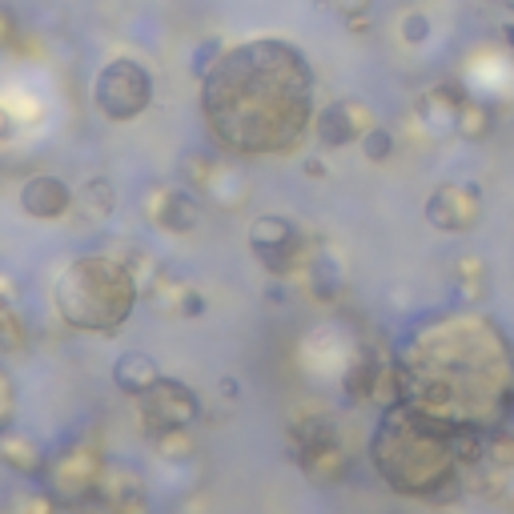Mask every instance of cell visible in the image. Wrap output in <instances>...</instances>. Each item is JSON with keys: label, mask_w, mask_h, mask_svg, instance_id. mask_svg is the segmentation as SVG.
<instances>
[{"label": "cell", "mask_w": 514, "mask_h": 514, "mask_svg": "<svg viewBox=\"0 0 514 514\" xmlns=\"http://www.w3.org/2000/svg\"><path fill=\"white\" fill-rule=\"evenodd\" d=\"M334 434H338V426H334V418H326V414H306V418H294V422H290V442H294V450L314 446V442H326V438H334Z\"/></svg>", "instance_id": "obj_19"}, {"label": "cell", "mask_w": 514, "mask_h": 514, "mask_svg": "<svg viewBox=\"0 0 514 514\" xmlns=\"http://www.w3.org/2000/svg\"><path fill=\"white\" fill-rule=\"evenodd\" d=\"M161 378H165V374H161L157 358L145 354V350H129V354H121V358L113 362V386H117L121 394H129V398L149 394Z\"/></svg>", "instance_id": "obj_15"}, {"label": "cell", "mask_w": 514, "mask_h": 514, "mask_svg": "<svg viewBox=\"0 0 514 514\" xmlns=\"http://www.w3.org/2000/svg\"><path fill=\"white\" fill-rule=\"evenodd\" d=\"M450 418H438L422 406H394L382 414V426L370 442V462L394 494L426 498L434 506L462 498V466L450 446Z\"/></svg>", "instance_id": "obj_2"}, {"label": "cell", "mask_w": 514, "mask_h": 514, "mask_svg": "<svg viewBox=\"0 0 514 514\" xmlns=\"http://www.w3.org/2000/svg\"><path fill=\"white\" fill-rule=\"evenodd\" d=\"M201 117L229 153H290L314 125V69L282 37L221 49L201 69Z\"/></svg>", "instance_id": "obj_1"}, {"label": "cell", "mask_w": 514, "mask_h": 514, "mask_svg": "<svg viewBox=\"0 0 514 514\" xmlns=\"http://www.w3.org/2000/svg\"><path fill=\"white\" fill-rule=\"evenodd\" d=\"M101 502H105L109 514H153L145 478H141L133 466H113V470H105Z\"/></svg>", "instance_id": "obj_11"}, {"label": "cell", "mask_w": 514, "mask_h": 514, "mask_svg": "<svg viewBox=\"0 0 514 514\" xmlns=\"http://www.w3.org/2000/svg\"><path fill=\"white\" fill-rule=\"evenodd\" d=\"M145 213H149V221H153L157 229H165V233H193V229L201 225V209H197L193 193H185V189H157V193L149 197Z\"/></svg>", "instance_id": "obj_13"}, {"label": "cell", "mask_w": 514, "mask_h": 514, "mask_svg": "<svg viewBox=\"0 0 514 514\" xmlns=\"http://www.w3.org/2000/svg\"><path fill=\"white\" fill-rule=\"evenodd\" d=\"M454 129L466 137V141H482L486 133H490V113L482 109V105H474V101H466L458 113H454Z\"/></svg>", "instance_id": "obj_23"}, {"label": "cell", "mask_w": 514, "mask_h": 514, "mask_svg": "<svg viewBox=\"0 0 514 514\" xmlns=\"http://www.w3.org/2000/svg\"><path fill=\"white\" fill-rule=\"evenodd\" d=\"M0 462H5L13 474H21V478H45L49 474L45 446L33 434H21L13 426H5V434H0Z\"/></svg>", "instance_id": "obj_14"}, {"label": "cell", "mask_w": 514, "mask_h": 514, "mask_svg": "<svg viewBox=\"0 0 514 514\" xmlns=\"http://www.w3.org/2000/svg\"><path fill=\"white\" fill-rule=\"evenodd\" d=\"M386 358L378 354H362L354 358V366L346 370V398L350 402H370L374 398V386H378V370H382Z\"/></svg>", "instance_id": "obj_17"}, {"label": "cell", "mask_w": 514, "mask_h": 514, "mask_svg": "<svg viewBox=\"0 0 514 514\" xmlns=\"http://www.w3.org/2000/svg\"><path fill=\"white\" fill-rule=\"evenodd\" d=\"M486 462H494V466H502V470H510V466H514V438H510L502 426H498V430H490Z\"/></svg>", "instance_id": "obj_26"}, {"label": "cell", "mask_w": 514, "mask_h": 514, "mask_svg": "<svg viewBox=\"0 0 514 514\" xmlns=\"http://www.w3.org/2000/svg\"><path fill=\"white\" fill-rule=\"evenodd\" d=\"M57 314L85 334H113L137 306V278L109 253H85L57 278Z\"/></svg>", "instance_id": "obj_3"}, {"label": "cell", "mask_w": 514, "mask_h": 514, "mask_svg": "<svg viewBox=\"0 0 514 514\" xmlns=\"http://www.w3.org/2000/svg\"><path fill=\"white\" fill-rule=\"evenodd\" d=\"M450 278H454V290L462 302H478L486 298V262L474 253H462L458 262L450 266Z\"/></svg>", "instance_id": "obj_16"}, {"label": "cell", "mask_w": 514, "mask_h": 514, "mask_svg": "<svg viewBox=\"0 0 514 514\" xmlns=\"http://www.w3.org/2000/svg\"><path fill=\"white\" fill-rule=\"evenodd\" d=\"M482 217V197L474 185H438L426 201V221L442 233H466Z\"/></svg>", "instance_id": "obj_8"}, {"label": "cell", "mask_w": 514, "mask_h": 514, "mask_svg": "<svg viewBox=\"0 0 514 514\" xmlns=\"http://www.w3.org/2000/svg\"><path fill=\"white\" fill-rule=\"evenodd\" d=\"M0 422H5V426L17 422V382H13L9 370L0 374Z\"/></svg>", "instance_id": "obj_27"}, {"label": "cell", "mask_w": 514, "mask_h": 514, "mask_svg": "<svg viewBox=\"0 0 514 514\" xmlns=\"http://www.w3.org/2000/svg\"><path fill=\"white\" fill-rule=\"evenodd\" d=\"M0 338H5L9 354H21L29 346V330H25V322H21V314L9 298H5V306H0Z\"/></svg>", "instance_id": "obj_22"}, {"label": "cell", "mask_w": 514, "mask_h": 514, "mask_svg": "<svg viewBox=\"0 0 514 514\" xmlns=\"http://www.w3.org/2000/svg\"><path fill=\"white\" fill-rule=\"evenodd\" d=\"M294 458H298V466L306 470V478L314 486H338L350 474V454H346V446H342L338 434L326 438V442H314V446L294 450Z\"/></svg>", "instance_id": "obj_12"}, {"label": "cell", "mask_w": 514, "mask_h": 514, "mask_svg": "<svg viewBox=\"0 0 514 514\" xmlns=\"http://www.w3.org/2000/svg\"><path fill=\"white\" fill-rule=\"evenodd\" d=\"M506 45H514V25H506Z\"/></svg>", "instance_id": "obj_32"}, {"label": "cell", "mask_w": 514, "mask_h": 514, "mask_svg": "<svg viewBox=\"0 0 514 514\" xmlns=\"http://www.w3.org/2000/svg\"><path fill=\"white\" fill-rule=\"evenodd\" d=\"M217 390H221V398H237V394H241V382H237L233 374H225V378L217 382Z\"/></svg>", "instance_id": "obj_30"}, {"label": "cell", "mask_w": 514, "mask_h": 514, "mask_svg": "<svg viewBox=\"0 0 514 514\" xmlns=\"http://www.w3.org/2000/svg\"><path fill=\"white\" fill-rule=\"evenodd\" d=\"M93 105L101 109V117L109 121H137L149 105H153V77L141 61L133 57H117L97 73L93 85Z\"/></svg>", "instance_id": "obj_4"}, {"label": "cell", "mask_w": 514, "mask_h": 514, "mask_svg": "<svg viewBox=\"0 0 514 514\" xmlns=\"http://www.w3.org/2000/svg\"><path fill=\"white\" fill-rule=\"evenodd\" d=\"M197 418H201V402L177 378H161L149 394L137 398V422L149 438H157L161 430H189Z\"/></svg>", "instance_id": "obj_7"}, {"label": "cell", "mask_w": 514, "mask_h": 514, "mask_svg": "<svg viewBox=\"0 0 514 514\" xmlns=\"http://www.w3.org/2000/svg\"><path fill=\"white\" fill-rule=\"evenodd\" d=\"M173 314H177V318H201V314H205V298H201V290L181 286V290H177V306H173Z\"/></svg>", "instance_id": "obj_28"}, {"label": "cell", "mask_w": 514, "mask_h": 514, "mask_svg": "<svg viewBox=\"0 0 514 514\" xmlns=\"http://www.w3.org/2000/svg\"><path fill=\"white\" fill-rule=\"evenodd\" d=\"M49 490L65 502V506H89V502H101V482H105V458L97 446L89 442H77L69 450H61L53 462H49Z\"/></svg>", "instance_id": "obj_5"}, {"label": "cell", "mask_w": 514, "mask_h": 514, "mask_svg": "<svg viewBox=\"0 0 514 514\" xmlns=\"http://www.w3.org/2000/svg\"><path fill=\"white\" fill-rule=\"evenodd\" d=\"M426 37H430V21L422 13H406L402 17V41L406 45H422Z\"/></svg>", "instance_id": "obj_29"}, {"label": "cell", "mask_w": 514, "mask_h": 514, "mask_svg": "<svg viewBox=\"0 0 514 514\" xmlns=\"http://www.w3.org/2000/svg\"><path fill=\"white\" fill-rule=\"evenodd\" d=\"M81 213L89 221H105L113 213V185L105 177H93L85 189H81Z\"/></svg>", "instance_id": "obj_20"}, {"label": "cell", "mask_w": 514, "mask_h": 514, "mask_svg": "<svg viewBox=\"0 0 514 514\" xmlns=\"http://www.w3.org/2000/svg\"><path fill=\"white\" fill-rule=\"evenodd\" d=\"M374 129V113L362 101H334L318 117V137L326 149H342L350 141H362Z\"/></svg>", "instance_id": "obj_9"}, {"label": "cell", "mask_w": 514, "mask_h": 514, "mask_svg": "<svg viewBox=\"0 0 514 514\" xmlns=\"http://www.w3.org/2000/svg\"><path fill=\"white\" fill-rule=\"evenodd\" d=\"M362 153H366V161H374V165L390 161V153H394V137H390V129L374 125V129L362 137Z\"/></svg>", "instance_id": "obj_25"}, {"label": "cell", "mask_w": 514, "mask_h": 514, "mask_svg": "<svg viewBox=\"0 0 514 514\" xmlns=\"http://www.w3.org/2000/svg\"><path fill=\"white\" fill-rule=\"evenodd\" d=\"M153 446L161 450V458H173V462H181V458H189V454H193V438H189V430H161V434L153 438Z\"/></svg>", "instance_id": "obj_24"}, {"label": "cell", "mask_w": 514, "mask_h": 514, "mask_svg": "<svg viewBox=\"0 0 514 514\" xmlns=\"http://www.w3.org/2000/svg\"><path fill=\"white\" fill-rule=\"evenodd\" d=\"M9 514H61V498L53 490H17L9 494Z\"/></svg>", "instance_id": "obj_21"}, {"label": "cell", "mask_w": 514, "mask_h": 514, "mask_svg": "<svg viewBox=\"0 0 514 514\" xmlns=\"http://www.w3.org/2000/svg\"><path fill=\"white\" fill-rule=\"evenodd\" d=\"M310 290L318 302H334L342 294V270H338L334 257H326V253L310 257Z\"/></svg>", "instance_id": "obj_18"}, {"label": "cell", "mask_w": 514, "mask_h": 514, "mask_svg": "<svg viewBox=\"0 0 514 514\" xmlns=\"http://www.w3.org/2000/svg\"><path fill=\"white\" fill-rule=\"evenodd\" d=\"M306 173H310V177H326V165H322V161H306Z\"/></svg>", "instance_id": "obj_31"}, {"label": "cell", "mask_w": 514, "mask_h": 514, "mask_svg": "<svg viewBox=\"0 0 514 514\" xmlns=\"http://www.w3.org/2000/svg\"><path fill=\"white\" fill-rule=\"evenodd\" d=\"M73 189L61 181V177H53V173H37V177H29L25 185H21V209L29 213V217H37V221H57V217H65L69 209H73Z\"/></svg>", "instance_id": "obj_10"}, {"label": "cell", "mask_w": 514, "mask_h": 514, "mask_svg": "<svg viewBox=\"0 0 514 514\" xmlns=\"http://www.w3.org/2000/svg\"><path fill=\"white\" fill-rule=\"evenodd\" d=\"M249 249L270 278H290L306 262V237L290 217L266 213L249 225Z\"/></svg>", "instance_id": "obj_6"}]
</instances>
